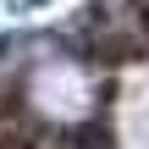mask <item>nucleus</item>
Here are the masks:
<instances>
[{"instance_id":"nucleus-1","label":"nucleus","mask_w":149,"mask_h":149,"mask_svg":"<svg viewBox=\"0 0 149 149\" xmlns=\"http://www.w3.org/2000/svg\"><path fill=\"white\" fill-rule=\"evenodd\" d=\"M144 50H149V39L133 33V28H100V33L88 39V55H94V61H111V66H116V61H138Z\"/></svg>"},{"instance_id":"nucleus-2","label":"nucleus","mask_w":149,"mask_h":149,"mask_svg":"<svg viewBox=\"0 0 149 149\" xmlns=\"http://www.w3.org/2000/svg\"><path fill=\"white\" fill-rule=\"evenodd\" d=\"M66 138H72V149H111V133H105V127H94V133H88V127H72Z\"/></svg>"}]
</instances>
